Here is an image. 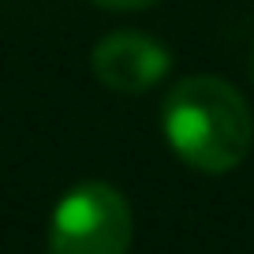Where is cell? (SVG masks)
I'll list each match as a JSON object with an SVG mask.
<instances>
[{
  "mask_svg": "<svg viewBox=\"0 0 254 254\" xmlns=\"http://www.w3.org/2000/svg\"><path fill=\"white\" fill-rule=\"evenodd\" d=\"M247 71H251V79H254V49H251V56H247Z\"/></svg>",
  "mask_w": 254,
  "mask_h": 254,
  "instance_id": "5b68a950",
  "label": "cell"
},
{
  "mask_svg": "<svg viewBox=\"0 0 254 254\" xmlns=\"http://www.w3.org/2000/svg\"><path fill=\"white\" fill-rule=\"evenodd\" d=\"M97 82L116 94H142V90L157 86L172 67V56L157 38L138 30H116L101 38L90 56Z\"/></svg>",
  "mask_w": 254,
  "mask_h": 254,
  "instance_id": "3957f363",
  "label": "cell"
},
{
  "mask_svg": "<svg viewBox=\"0 0 254 254\" xmlns=\"http://www.w3.org/2000/svg\"><path fill=\"white\" fill-rule=\"evenodd\" d=\"M161 127L176 157L198 172H232L251 153L254 120L243 94L217 75H190L168 90Z\"/></svg>",
  "mask_w": 254,
  "mask_h": 254,
  "instance_id": "6da1fadb",
  "label": "cell"
},
{
  "mask_svg": "<svg viewBox=\"0 0 254 254\" xmlns=\"http://www.w3.org/2000/svg\"><path fill=\"white\" fill-rule=\"evenodd\" d=\"M131 206L109 183H79L49 221V254H127Z\"/></svg>",
  "mask_w": 254,
  "mask_h": 254,
  "instance_id": "7a4b0ae2",
  "label": "cell"
},
{
  "mask_svg": "<svg viewBox=\"0 0 254 254\" xmlns=\"http://www.w3.org/2000/svg\"><path fill=\"white\" fill-rule=\"evenodd\" d=\"M101 8H112V11H142V8H153L161 0H94Z\"/></svg>",
  "mask_w": 254,
  "mask_h": 254,
  "instance_id": "277c9868",
  "label": "cell"
}]
</instances>
